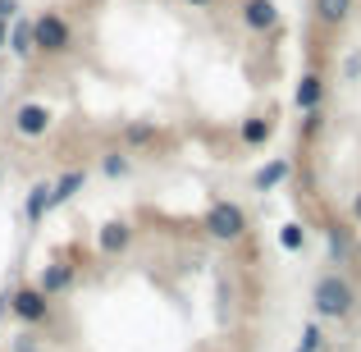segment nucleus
<instances>
[{
  "label": "nucleus",
  "instance_id": "21",
  "mask_svg": "<svg viewBox=\"0 0 361 352\" xmlns=\"http://www.w3.org/2000/svg\"><path fill=\"white\" fill-rule=\"evenodd\" d=\"M302 352H320V325L311 320V325H302V344H298Z\"/></svg>",
  "mask_w": 361,
  "mask_h": 352
},
{
  "label": "nucleus",
  "instance_id": "8",
  "mask_svg": "<svg viewBox=\"0 0 361 352\" xmlns=\"http://www.w3.org/2000/svg\"><path fill=\"white\" fill-rule=\"evenodd\" d=\"M238 18H243L247 32H274V28H279V9H274V0H243Z\"/></svg>",
  "mask_w": 361,
  "mask_h": 352
},
{
  "label": "nucleus",
  "instance_id": "24",
  "mask_svg": "<svg viewBox=\"0 0 361 352\" xmlns=\"http://www.w3.org/2000/svg\"><path fill=\"white\" fill-rule=\"evenodd\" d=\"M353 220H357V224H361V193H357V197H353Z\"/></svg>",
  "mask_w": 361,
  "mask_h": 352
},
{
  "label": "nucleus",
  "instance_id": "3",
  "mask_svg": "<svg viewBox=\"0 0 361 352\" xmlns=\"http://www.w3.org/2000/svg\"><path fill=\"white\" fill-rule=\"evenodd\" d=\"M206 233L215 238V243H243L247 238V211L238 202H229V197H215L211 206H206Z\"/></svg>",
  "mask_w": 361,
  "mask_h": 352
},
{
  "label": "nucleus",
  "instance_id": "9",
  "mask_svg": "<svg viewBox=\"0 0 361 352\" xmlns=\"http://www.w3.org/2000/svg\"><path fill=\"white\" fill-rule=\"evenodd\" d=\"M288 178H293V160L288 156H274V160H265V165L252 174V188H256V193H274V188L288 183Z\"/></svg>",
  "mask_w": 361,
  "mask_h": 352
},
{
  "label": "nucleus",
  "instance_id": "17",
  "mask_svg": "<svg viewBox=\"0 0 361 352\" xmlns=\"http://www.w3.org/2000/svg\"><path fill=\"white\" fill-rule=\"evenodd\" d=\"M5 51H14L18 60L37 55L32 51V18H14V23H9V46H5Z\"/></svg>",
  "mask_w": 361,
  "mask_h": 352
},
{
  "label": "nucleus",
  "instance_id": "20",
  "mask_svg": "<svg viewBox=\"0 0 361 352\" xmlns=\"http://www.w3.org/2000/svg\"><path fill=\"white\" fill-rule=\"evenodd\" d=\"M320 128H325V106H320V110H302V142H316V133Z\"/></svg>",
  "mask_w": 361,
  "mask_h": 352
},
{
  "label": "nucleus",
  "instance_id": "14",
  "mask_svg": "<svg viewBox=\"0 0 361 352\" xmlns=\"http://www.w3.org/2000/svg\"><path fill=\"white\" fill-rule=\"evenodd\" d=\"M353 5H357V0H311L316 23H325V28H343L348 14H353Z\"/></svg>",
  "mask_w": 361,
  "mask_h": 352
},
{
  "label": "nucleus",
  "instance_id": "12",
  "mask_svg": "<svg viewBox=\"0 0 361 352\" xmlns=\"http://www.w3.org/2000/svg\"><path fill=\"white\" fill-rule=\"evenodd\" d=\"M46 215H51V183H32L23 197V220L27 224H42Z\"/></svg>",
  "mask_w": 361,
  "mask_h": 352
},
{
  "label": "nucleus",
  "instance_id": "27",
  "mask_svg": "<svg viewBox=\"0 0 361 352\" xmlns=\"http://www.w3.org/2000/svg\"><path fill=\"white\" fill-rule=\"evenodd\" d=\"M0 178H5V174H0Z\"/></svg>",
  "mask_w": 361,
  "mask_h": 352
},
{
  "label": "nucleus",
  "instance_id": "5",
  "mask_svg": "<svg viewBox=\"0 0 361 352\" xmlns=\"http://www.w3.org/2000/svg\"><path fill=\"white\" fill-rule=\"evenodd\" d=\"M9 123H14V133H18V138L37 142V138H46V133H51L55 110L46 106V101H18V106H14V115H9Z\"/></svg>",
  "mask_w": 361,
  "mask_h": 352
},
{
  "label": "nucleus",
  "instance_id": "22",
  "mask_svg": "<svg viewBox=\"0 0 361 352\" xmlns=\"http://www.w3.org/2000/svg\"><path fill=\"white\" fill-rule=\"evenodd\" d=\"M9 352H42V339H37L32 329H23V334L14 339V348H9Z\"/></svg>",
  "mask_w": 361,
  "mask_h": 352
},
{
  "label": "nucleus",
  "instance_id": "26",
  "mask_svg": "<svg viewBox=\"0 0 361 352\" xmlns=\"http://www.w3.org/2000/svg\"><path fill=\"white\" fill-rule=\"evenodd\" d=\"M188 5H192V9H211L215 0H188Z\"/></svg>",
  "mask_w": 361,
  "mask_h": 352
},
{
  "label": "nucleus",
  "instance_id": "7",
  "mask_svg": "<svg viewBox=\"0 0 361 352\" xmlns=\"http://www.w3.org/2000/svg\"><path fill=\"white\" fill-rule=\"evenodd\" d=\"M73 279H78V265H69V261H51V265H42V274H37V289L46 293V298H60V293H69L73 289Z\"/></svg>",
  "mask_w": 361,
  "mask_h": 352
},
{
  "label": "nucleus",
  "instance_id": "6",
  "mask_svg": "<svg viewBox=\"0 0 361 352\" xmlns=\"http://www.w3.org/2000/svg\"><path fill=\"white\" fill-rule=\"evenodd\" d=\"M133 238H137V229H133L128 220H106L97 229V252L101 256H123L133 247Z\"/></svg>",
  "mask_w": 361,
  "mask_h": 352
},
{
  "label": "nucleus",
  "instance_id": "23",
  "mask_svg": "<svg viewBox=\"0 0 361 352\" xmlns=\"http://www.w3.org/2000/svg\"><path fill=\"white\" fill-rule=\"evenodd\" d=\"M18 18V0H0V23H14Z\"/></svg>",
  "mask_w": 361,
  "mask_h": 352
},
{
  "label": "nucleus",
  "instance_id": "28",
  "mask_svg": "<svg viewBox=\"0 0 361 352\" xmlns=\"http://www.w3.org/2000/svg\"><path fill=\"white\" fill-rule=\"evenodd\" d=\"M298 352H302V348H298Z\"/></svg>",
  "mask_w": 361,
  "mask_h": 352
},
{
  "label": "nucleus",
  "instance_id": "18",
  "mask_svg": "<svg viewBox=\"0 0 361 352\" xmlns=\"http://www.w3.org/2000/svg\"><path fill=\"white\" fill-rule=\"evenodd\" d=\"M101 174H106V178H128L133 174V156L123 147L106 151V156H101Z\"/></svg>",
  "mask_w": 361,
  "mask_h": 352
},
{
  "label": "nucleus",
  "instance_id": "25",
  "mask_svg": "<svg viewBox=\"0 0 361 352\" xmlns=\"http://www.w3.org/2000/svg\"><path fill=\"white\" fill-rule=\"evenodd\" d=\"M9 46V23H0V51Z\"/></svg>",
  "mask_w": 361,
  "mask_h": 352
},
{
  "label": "nucleus",
  "instance_id": "2",
  "mask_svg": "<svg viewBox=\"0 0 361 352\" xmlns=\"http://www.w3.org/2000/svg\"><path fill=\"white\" fill-rule=\"evenodd\" d=\"M32 51L37 55H69L73 51V23L60 14V9H46V14L32 18Z\"/></svg>",
  "mask_w": 361,
  "mask_h": 352
},
{
  "label": "nucleus",
  "instance_id": "13",
  "mask_svg": "<svg viewBox=\"0 0 361 352\" xmlns=\"http://www.w3.org/2000/svg\"><path fill=\"white\" fill-rule=\"evenodd\" d=\"M325 238H329V261H334V265H343L348 256L357 252V238H353L348 224H325Z\"/></svg>",
  "mask_w": 361,
  "mask_h": 352
},
{
  "label": "nucleus",
  "instance_id": "11",
  "mask_svg": "<svg viewBox=\"0 0 361 352\" xmlns=\"http://www.w3.org/2000/svg\"><path fill=\"white\" fill-rule=\"evenodd\" d=\"M82 183H87V169H78V165L64 169L60 178H51V211H55V206H64V202H73V197L82 193Z\"/></svg>",
  "mask_w": 361,
  "mask_h": 352
},
{
  "label": "nucleus",
  "instance_id": "19",
  "mask_svg": "<svg viewBox=\"0 0 361 352\" xmlns=\"http://www.w3.org/2000/svg\"><path fill=\"white\" fill-rule=\"evenodd\" d=\"M279 247H283V252H302V247H307V229H302L298 220H288L279 229Z\"/></svg>",
  "mask_w": 361,
  "mask_h": 352
},
{
  "label": "nucleus",
  "instance_id": "4",
  "mask_svg": "<svg viewBox=\"0 0 361 352\" xmlns=\"http://www.w3.org/2000/svg\"><path fill=\"white\" fill-rule=\"evenodd\" d=\"M9 316L23 329H37V325L51 320V298L37 284H18V289H9Z\"/></svg>",
  "mask_w": 361,
  "mask_h": 352
},
{
  "label": "nucleus",
  "instance_id": "1",
  "mask_svg": "<svg viewBox=\"0 0 361 352\" xmlns=\"http://www.w3.org/2000/svg\"><path fill=\"white\" fill-rule=\"evenodd\" d=\"M311 307L320 320H348L357 307V284L343 270H320L311 284Z\"/></svg>",
  "mask_w": 361,
  "mask_h": 352
},
{
  "label": "nucleus",
  "instance_id": "15",
  "mask_svg": "<svg viewBox=\"0 0 361 352\" xmlns=\"http://www.w3.org/2000/svg\"><path fill=\"white\" fill-rule=\"evenodd\" d=\"M160 142V128L156 123H147V119H137V123H123V147H133V151H147V147H156Z\"/></svg>",
  "mask_w": 361,
  "mask_h": 352
},
{
  "label": "nucleus",
  "instance_id": "16",
  "mask_svg": "<svg viewBox=\"0 0 361 352\" xmlns=\"http://www.w3.org/2000/svg\"><path fill=\"white\" fill-rule=\"evenodd\" d=\"M238 138H243V147H265V142L274 138V119H265V115H252V119H243Z\"/></svg>",
  "mask_w": 361,
  "mask_h": 352
},
{
  "label": "nucleus",
  "instance_id": "10",
  "mask_svg": "<svg viewBox=\"0 0 361 352\" xmlns=\"http://www.w3.org/2000/svg\"><path fill=\"white\" fill-rule=\"evenodd\" d=\"M325 78H320V73L316 69H307V73H302V78H298V92H293V106H298V110H320V106H325Z\"/></svg>",
  "mask_w": 361,
  "mask_h": 352
}]
</instances>
